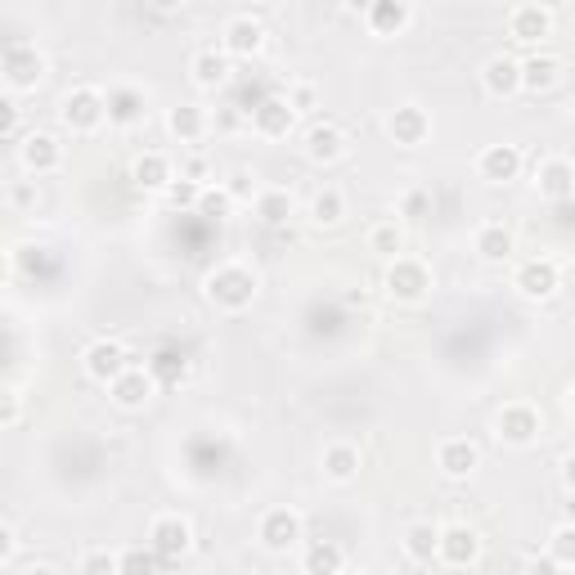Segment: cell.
Masks as SVG:
<instances>
[{"label":"cell","instance_id":"cell-48","mask_svg":"<svg viewBox=\"0 0 575 575\" xmlns=\"http://www.w3.org/2000/svg\"><path fill=\"white\" fill-rule=\"evenodd\" d=\"M0 108H6V135H10V139H19V104H14V100H6Z\"/></svg>","mask_w":575,"mask_h":575},{"label":"cell","instance_id":"cell-8","mask_svg":"<svg viewBox=\"0 0 575 575\" xmlns=\"http://www.w3.org/2000/svg\"><path fill=\"white\" fill-rule=\"evenodd\" d=\"M158 387H163V383L154 378V369H149V365H144V369H139V365H130L122 378H113V383H108V400H113L117 409H126V414H139V409H149V400L158 396Z\"/></svg>","mask_w":575,"mask_h":575},{"label":"cell","instance_id":"cell-11","mask_svg":"<svg viewBox=\"0 0 575 575\" xmlns=\"http://www.w3.org/2000/svg\"><path fill=\"white\" fill-rule=\"evenodd\" d=\"M513 288H518L526 302H548L557 288H562V270H557V261H548V257H531V261L518 265Z\"/></svg>","mask_w":575,"mask_h":575},{"label":"cell","instance_id":"cell-22","mask_svg":"<svg viewBox=\"0 0 575 575\" xmlns=\"http://www.w3.org/2000/svg\"><path fill=\"white\" fill-rule=\"evenodd\" d=\"M130 180H135L139 189H149V194H163V189L176 180V167H171L167 154L144 149V154H135V163H130Z\"/></svg>","mask_w":575,"mask_h":575},{"label":"cell","instance_id":"cell-31","mask_svg":"<svg viewBox=\"0 0 575 575\" xmlns=\"http://www.w3.org/2000/svg\"><path fill=\"white\" fill-rule=\"evenodd\" d=\"M207 108H198V104H176L171 113H167V135L171 139H180V144H198L202 135H207Z\"/></svg>","mask_w":575,"mask_h":575},{"label":"cell","instance_id":"cell-5","mask_svg":"<svg viewBox=\"0 0 575 575\" xmlns=\"http://www.w3.org/2000/svg\"><path fill=\"white\" fill-rule=\"evenodd\" d=\"M383 288H387L391 302L418 306V302L431 293V270H427L418 257H391V261H387V274H383Z\"/></svg>","mask_w":575,"mask_h":575},{"label":"cell","instance_id":"cell-23","mask_svg":"<svg viewBox=\"0 0 575 575\" xmlns=\"http://www.w3.org/2000/svg\"><path fill=\"white\" fill-rule=\"evenodd\" d=\"M472 252H477L485 265H503V261H513L518 239H513V230H509V226L490 221V226H481V230L472 234Z\"/></svg>","mask_w":575,"mask_h":575},{"label":"cell","instance_id":"cell-39","mask_svg":"<svg viewBox=\"0 0 575 575\" xmlns=\"http://www.w3.org/2000/svg\"><path fill=\"white\" fill-rule=\"evenodd\" d=\"M77 571H82V575H122V553L95 548V553H86V557L77 562Z\"/></svg>","mask_w":575,"mask_h":575},{"label":"cell","instance_id":"cell-15","mask_svg":"<svg viewBox=\"0 0 575 575\" xmlns=\"http://www.w3.org/2000/svg\"><path fill=\"white\" fill-rule=\"evenodd\" d=\"M221 50H226L230 59H257V54L265 50V28H261V19L234 14V19L221 28Z\"/></svg>","mask_w":575,"mask_h":575},{"label":"cell","instance_id":"cell-1","mask_svg":"<svg viewBox=\"0 0 575 575\" xmlns=\"http://www.w3.org/2000/svg\"><path fill=\"white\" fill-rule=\"evenodd\" d=\"M202 293L216 311H226V315H243L257 293H261V274L243 261H226V265H216L207 279H202Z\"/></svg>","mask_w":575,"mask_h":575},{"label":"cell","instance_id":"cell-29","mask_svg":"<svg viewBox=\"0 0 575 575\" xmlns=\"http://www.w3.org/2000/svg\"><path fill=\"white\" fill-rule=\"evenodd\" d=\"M409 0H369V10H365V23L374 36H400L409 28Z\"/></svg>","mask_w":575,"mask_h":575},{"label":"cell","instance_id":"cell-7","mask_svg":"<svg viewBox=\"0 0 575 575\" xmlns=\"http://www.w3.org/2000/svg\"><path fill=\"white\" fill-rule=\"evenodd\" d=\"M149 544H154L158 557L171 566V562L189 557V548H194V522H189L185 513H158V518L149 522Z\"/></svg>","mask_w":575,"mask_h":575},{"label":"cell","instance_id":"cell-24","mask_svg":"<svg viewBox=\"0 0 575 575\" xmlns=\"http://www.w3.org/2000/svg\"><path fill=\"white\" fill-rule=\"evenodd\" d=\"M320 472H324V481H333V485H351V481L359 477V446H351V441H328L324 454H320Z\"/></svg>","mask_w":575,"mask_h":575},{"label":"cell","instance_id":"cell-33","mask_svg":"<svg viewBox=\"0 0 575 575\" xmlns=\"http://www.w3.org/2000/svg\"><path fill=\"white\" fill-rule=\"evenodd\" d=\"M342 566H346V553L333 540H311L306 553H302V571L306 575H337Z\"/></svg>","mask_w":575,"mask_h":575},{"label":"cell","instance_id":"cell-50","mask_svg":"<svg viewBox=\"0 0 575 575\" xmlns=\"http://www.w3.org/2000/svg\"><path fill=\"white\" fill-rule=\"evenodd\" d=\"M149 6H154V10H163V14H171V10H180V6H185V0H149Z\"/></svg>","mask_w":575,"mask_h":575},{"label":"cell","instance_id":"cell-3","mask_svg":"<svg viewBox=\"0 0 575 575\" xmlns=\"http://www.w3.org/2000/svg\"><path fill=\"white\" fill-rule=\"evenodd\" d=\"M45 72H50V63H45V54H41L36 45H28V41L6 45V59H0V77H6V91H10V95L36 91V86L45 82Z\"/></svg>","mask_w":575,"mask_h":575},{"label":"cell","instance_id":"cell-40","mask_svg":"<svg viewBox=\"0 0 575 575\" xmlns=\"http://www.w3.org/2000/svg\"><path fill=\"white\" fill-rule=\"evenodd\" d=\"M234 207V194L226 189V185H216V189H202V202H198V211L202 216H216V221H221V216Z\"/></svg>","mask_w":575,"mask_h":575},{"label":"cell","instance_id":"cell-41","mask_svg":"<svg viewBox=\"0 0 575 575\" xmlns=\"http://www.w3.org/2000/svg\"><path fill=\"white\" fill-rule=\"evenodd\" d=\"M288 104L297 108V117H302V113H315V108H320V86H315V82H293V86H288Z\"/></svg>","mask_w":575,"mask_h":575},{"label":"cell","instance_id":"cell-4","mask_svg":"<svg viewBox=\"0 0 575 575\" xmlns=\"http://www.w3.org/2000/svg\"><path fill=\"white\" fill-rule=\"evenodd\" d=\"M257 540L265 553H293L297 544H306V518L297 509H288V503L265 509L257 522Z\"/></svg>","mask_w":575,"mask_h":575},{"label":"cell","instance_id":"cell-20","mask_svg":"<svg viewBox=\"0 0 575 575\" xmlns=\"http://www.w3.org/2000/svg\"><path fill=\"white\" fill-rule=\"evenodd\" d=\"M535 189H540V198H548V202L575 198V163H571V158H544V163L535 167Z\"/></svg>","mask_w":575,"mask_h":575},{"label":"cell","instance_id":"cell-18","mask_svg":"<svg viewBox=\"0 0 575 575\" xmlns=\"http://www.w3.org/2000/svg\"><path fill=\"white\" fill-rule=\"evenodd\" d=\"M437 468L450 477V481H468L477 468H481V446L472 437H446L437 446Z\"/></svg>","mask_w":575,"mask_h":575},{"label":"cell","instance_id":"cell-6","mask_svg":"<svg viewBox=\"0 0 575 575\" xmlns=\"http://www.w3.org/2000/svg\"><path fill=\"white\" fill-rule=\"evenodd\" d=\"M540 431H544V418L531 400H509L499 414H494V437L503 446H513V450H526L540 441Z\"/></svg>","mask_w":575,"mask_h":575},{"label":"cell","instance_id":"cell-25","mask_svg":"<svg viewBox=\"0 0 575 575\" xmlns=\"http://www.w3.org/2000/svg\"><path fill=\"white\" fill-rule=\"evenodd\" d=\"M252 216H257L265 230H283L297 216V202H293V194H288V189H257Z\"/></svg>","mask_w":575,"mask_h":575},{"label":"cell","instance_id":"cell-32","mask_svg":"<svg viewBox=\"0 0 575 575\" xmlns=\"http://www.w3.org/2000/svg\"><path fill=\"white\" fill-rule=\"evenodd\" d=\"M342 221H346V194H342L337 185L315 189V194H311V226L333 230V226H342Z\"/></svg>","mask_w":575,"mask_h":575},{"label":"cell","instance_id":"cell-27","mask_svg":"<svg viewBox=\"0 0 575 575\" xmlns=\"http://www.w3.org/2000/svg\"><path fill=\"white\" fill-rule=\"evenodd\" d=\"M189 77L198 91H221L230 82V54L226 50H198L189 59Z\"/></svg>","mask_w":575,"mask_h":575},{"label":"cell","instance_id":"cell-45","mask_svg":"<svg viewBox=\"0 0 575 575\" xmlns=\"http://www.w3.org/2000/svg\"><path fill=\"white\" fill-rule=\"evenodd\" d=\"M226 189L234 194V202H252V198H257V189H252V176H248V171H230Z\"/></svg>","mask_w":575,"mask_h":575},{"label":"cell","instance_id":"cell-16","mask_svg":"<svg viewBox=\"0 0 575 575\" xmlns=\"http://www.w3.org/2000/svg\"><path fill=\"white\" fill-rule=\"evenodd\" d=\"M437 562L454 566V571L477 566V562H481V535H477L468 522H450V526H441V557H437Z\"/></svg>","mask_w":575,"mask_h":575},{"label":"cell","instance_id":"cell-51","mask_svg":"<svg viewBox=\"0 0 575 575\" xmlns=\"http://www.w3.org/2000/svg\"><path fill=\"white\" fill-rule=\"evenodd\" d=\"M14 202H19V207H23V202H36V194H32L28 185H19V189H14Z\"/></svg>","mask_w":575,"mask_h":575},{"label":"cell","instance_id":"cell-10","mask_svg":"<svg viewBox=\"0 0 575 575\" xmlns=\"http://www.w3.org/2000/svg\"><path fill=\"white\" fill-rule=\"evenodd\" d=\"M19 167H23L28 176H54V171L63 167V144H59V135H50V130H28V135H19Z\"/></svg>","mask_w":575,"mask_h":575},{"label":"cell","instance_id":"cell-38","mask_svg":"<svg viewBox=\"0 0 575 575\" xmlns=\"http://www.w3.org/2000/svg\"><path fill=\"white\" fill-rule=\"evenodd\" d=\"M158 566H167L158 557L154 544H144V548H122V575H154Z\"/></svg>","mask_w":575,"mask_h":575},{"label":"cell","instance_id":"cell-28","mask_svg":"<svg viewBox=\"0 0 575 575\" xmlns=\"http://www.w3.org/2000/svg\"><path fill=\"white\" fill-rule=\"evenodd\" d=\"M553 86H562V59L557 54H531V59H522V91L526 95H548Z\"/></svg>","mask_w":575,"mask_h":575},{"label":"cell","instance_id":"cell-37","mask_svg":"<svg viewBox=\"0 0 575 575\" xmlns=\"http://www.w3.org/2000/svg\"><path fill=\"white\" fill-rule=\"evenodd\" d=\"M548 557L557 562V571H571V566H575V522L553 526V535H548Z\"/></svg>","mask_w":575,"mask_h":575},{"label":"cell","instance_id":"cell-47","mask_svg":"<svg viewBox=\"0 0 575 575\" xmlns=\"http://www.w3.org/2000/svg\"><path fill=\"white\" fill-rule=\"evenodd\" d=\"M557 472H562V485H566V494L575 499V450H566V454H562V468H557Z\"/></svg>","mask_w":575,"mask_h":575},{"label":"cell","instance_id":"cell-9","mask_svg":"<svg viewBox=\"0 0 575 575\" xmlns=\"http://www.w3.org/2000/svg\"><path fill=\"white\" fill-rule=\"evenodd\" d=\"M126 369H130V355H126V346L113 342V337H100V342H91V346L82 351V374H86L91 383H100V387H108V383L122 378Z\"/></svg>","mask_w":575,"mask_h":575},{"label":"cell","instance_id":"cell-30","mask_svg":"<svg viewBox=\"0 0 575 575\" xmlns=\"http://www.w3.org/2000/svg\"><path fill=\"white\" fill-rule=\"evenodd\" d=\"M400 548H405V557H409L414 566H431V562L441 557V526H431V522H414V526L405 531Z\"/></svg>","mask_w":575,"mask_h":575},{"label":"cell","instance_id":"cell-53","mask_svg":"<svg viewBox=\"0 0 575 575\" xmlns=\"http://www.w3.org/2000/svg\"><path fill=\"white\" fill-rule=\"evenodd\" d=\"M566 405H571V409H575V387H571V391H566Z\"/></svg>","mask_w":575,"mask_h":575},{"label":"cell","instance_id":"cell-19","mask_svg":"<svg viewBox=\"0 0 575 575\" xmlns=\"http://www.w3.org/2000/svg\"><path fill=\"white\" fill-rule=\"evenodd\" d=\"M387 135L400 144V149H418V144L431 135V117L422 104H400L387 113Z\"/></svg>","mask_w":575,"mask_h":575},{"label":"cell","instance_id":"cell-35","mask_svg":"<svg viewBox=\"0 0 575 575\" xmlns=\"http://www.w3.org/2000/svg\"><path fill=\"white\" fill-rule=\"evenodd\" d=\"M202 189H207V185L176 176V180L163 189V198H167V207H171V211H198V202H202Z\"/></svg>","mask_w":575,"mask_h":575},{"label":"cell","instance_id":"cell-42","mask_svg":"<svg viewBox=\"0 0 575 575\" xmlns=\"http://www.w3.org/2000/svg\"><path fill=\"white\" fill-rule=\"evenodd\" d=\"M19 557V531L14 522H0V571H10Z\"/></svg>","mask_w":575,"mask_h":575},{"label":"cell","instance_id":"cell-12","mask_svg":"<svg viewBox=\"0 0 575 575\" xmlns=\"http://www.w3.org/2000/svg\"><path fill=\"white\" fill-rule=\"evenodd\" d=\"M346 130L337 126V122H315V126H306V135H302V154H306V163H315V167H333V163H342L346 158Z\"/></svg>","mask_w":575,"mask_h":575},{"label":"cell","instance_id":"cell-2","mask_svg":"<svg viewBox=\"0 0 575 575\" xmlns=\"http://www.w3.org/2000/svg\"><path fill=\"white\" fill-rule=\"evenodd\" d=\"M59 122H63L72 135H95V130L108 122V95L95 91V86H72V91L59 100Z\"/></svg>","mask_w":575,"mask_h":575},{"label":"cell","instance_id":"cell-13","mask_svg":"<svg viewBox=\"0 0 575 575\" xmlns=\"http://www.w3.org/2000/svg\"><path fill=\"white\" fill-rule=\"evenodd\" d=\"M522 167H526V158H522L518 144H485V149L477 154V176L485 185H513L522 176Z\"/></svg>","mask_w":575,"mask_h":575},{"label":"cell","instance_id":"cell-17","mask_svg":"<svg viewBox=\"0 0 575 575\" xmlns=\"http://www.w3.org/2000/svg\"><path fill=\"white\" fill-rule=\"evenodd\" d=\"M481 91H485L490 100H513V95H522V59H513V54L485 59V67H481Z\"/></svg>","mask_w":575,"mask_h":575},{"label":"cell","instance_id":"cell-43","mask_svg":"<svg viewBox=\"0 0 575 575\" xmlns=\"http://www.w3.org/2000/svg\"><path fill=\"white\" fill-rule=\"evenodd\" d=\"M427 211H431V194L427 189H409L400 198V216H409V221H418V216H427Z\"/></svg>","mask_w":575,"mask_h":575},{"label":"cell","instance_id":"cell-14","mask_svg":"<svg viewBox=\"0 0 575 575\" xmlns=\"http://www.w3.org/2000/svg\"><path fill=\"white\" fill-rule=\"evenodd\" d=\"M297 126V108L288 104V95H265L252 104V130L265 139H288V130Z\"/></svg>","mask_w":575,"mask_h":575},{"label":"cell","instance_id":"cell-36","mask_svg":"<svg viewBox=\"0 0 575 575\" xmlns=\"http://www.w3.org/2000/svg\"><path fill=\"white\" fill-rule=\"evenodd\" d=\"M369 252H378V257H400L405 252V230L396 226V221H378L374 230H369Z\"/></svg>","mask_w":575,"mask_h":575},{"label":"cell","instance_id":"cell-52","mask_svg":"<svg viewBox=\"0 0 575 575\" xmlns=\"http://www.w3.org/2000/svg\"><path fill=\"white\" fill-rule=\"evenodd\" d=\"M346 10H369V0H342Z\"/></svg>","mask_w":575,"mask_h":575},{"label":"cell","instance_id":"cell-44","mask_svg":"<svg viewBox=\"0 0 575 575\" xmlns=\"http://www.w3.org/2000/svg\"><path fill=\"white\" fill-rule=\"evenodd\" d=\"M180 176H185V180H198V185H207V180H211V163H207L202 154H189V158L180 163Z\"/></svg>","mask_w":575,"mask_h":575},{"label":"cell","instance_id":"cell-46","mask_svg":"<svg viewBox=\"0 0 575 575\" xmlns=\"http://www.w3.org/2000/svg\"><path fill=\"white\" fill-rule=\"evenodd\" d=\"M19 418H23V396L10 387V391H6V414H0V422H6V427H19Z\"/></svg>","mask_w":575,"mask_h":575},{"label":"cell","instance_id":"cell-49","mask_svg":"<svg viewBox=\"0 0 575 575\" xmlns=\"http://www.w3.org/2000/svg\"><path fill=\"white\" fill-rule=\"evenodd\" d=\"M10 571H14V575H54L59 566H54V562H32V566H10Z\"/></svg>","mask_w":575,"mask_h":575},{"label":"cell","instance_id":"cell-21","mask_svg":"<svg viewBox=\"0 0 575 575\" xmlns=\"http://www.w3.org/2000/svg\"><path fill=\"white\" fill-rule=\"evenodd\" d=\"M144 117H149V95H144L139 86H113V91H108V126L130 130V126H139Z\"/></svg>","mask_w":575,"mask_h":575},{"label":"cell","instance_id":"cell-34","mask_svg":"<svg viewBox=\"0 0 575 575\" xmlns=\"http://www.w3.org/2000/svg\"><path fill=\"white\" fill-rule=\"evenodd\" d=\"M149 369H154V378L163 383V387H176V383H185V374H189V359L180 355V351H154V359H149Z\"/></svg>","mask_w":575,"mask_h":575},{"label":"cell","instance_id":"cell-26","mask_svg":"<svg viewBox=\"0 0 575 575\" xmlns=\"http://www.w3.org/2000/svg\"><path fill=\"white\" fill-rule=\"evenodd\" d=\"M509 36L522 41V45H535V41L553 36V10H544V6H518L509 14Z\"/></svg>","mask_w":575,"mask_h":575}]
</instances>
